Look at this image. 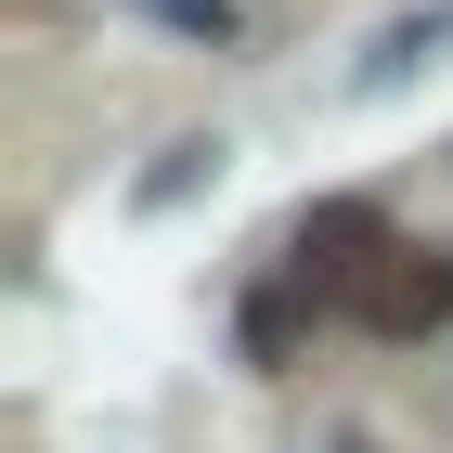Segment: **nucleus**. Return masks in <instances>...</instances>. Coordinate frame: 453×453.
I'll return each mask as SVG.
<instances>
[{
  "instance_id": "nucleus-1",
  "label": "nucleus",
  "mask_w": 453,
  "mask_h": 453,
  "mask_svg": "<svg viewBox=\"0 0 453 453\" xmlns=\"http://www.w3.org/2000/svg\"><path fill=\"white\" fill-rule=\"evenodd\" d=\"M388 246H402V234H388L363 195H324V208L285 234V285H298L311 311H349V298H363V273H376Z\"/></svg>"
},
{
  "instance_id": "nucleus-2",
  "label": "nucleus",
  "mask_w": 453,
  "mask_h": 453,
  "mask_svg": "<svg viewBox=\"0 0 453 453\" xmlns=\"http://www.w3.org/2000/svg\"><path fill=\"white\" fill-rule=\"evenodd\" d=\"M349 324L388 337V349L441 337V324H453V259H441V246H388L376 273H363V298H349Z\"/></svg>"
},
{
  "instance_id": "nucleus-3",
  "label": "nucleus",
  "mask_w": 453,
  "mask_h": 453,
  "mask_svg": "<svg viewBox=\"0 0 453 453\" xmlns=\"http://www.w3.org/2000/svg\"><path fill=\"white\" fill-rule=\"evenodd\" d=\"M298 311H311V298H298V285H259V298H246V363H285V349H298Z\"/></svg>"
},
{
  "instance_id": "nucleus-4",
  "label": "nucleus",
  "mask_w": 453,
  "mask_h": 453,
  "mask_svg": "<svg viewBox=\"0 0 453 453\" xmlns=\"http://www.w3.org/2000/svg\"><path fill=\"white\" fill-rule=\"evenodd\" d=\"M441 39H453V13H415V27H388L376 52H363V91H388L402 65H441Z\"/></svg>"
},
{
  "instance_id": "nucleus-5",
  "label": "nucleus",
  "mask_w": 453,
  "mask_h": 453,
  "mask_svg": "<svg viewBox=\"0 0 453 453\" xmlns=\"http://www.w3.org/2000/svg\"><path fill=\"white\" fill-rule=\"evenodd\" d=\"M142 13H169L181 39H234V0H142Z\"/></svg>"
}]
</instances>
